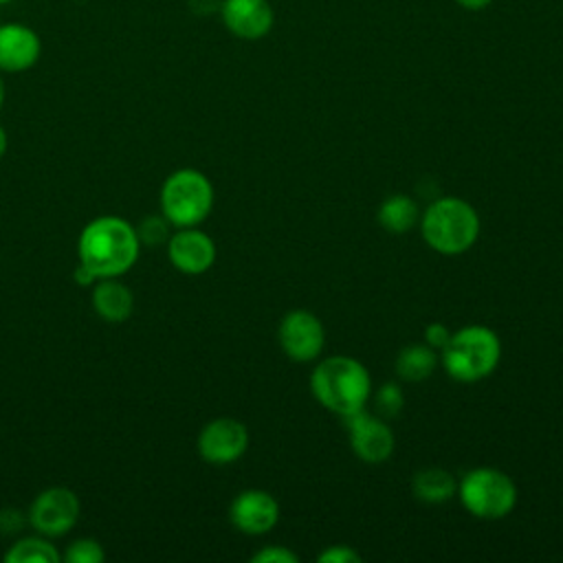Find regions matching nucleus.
I'll list each match as a JSON object with an SVG mask.
<instances>
[{"label": "nucleus", "mask_w": 563, "mask_h": 563, "mask_svg": "<svg viewBox=\"0 0 563 563\" xmlns=\"http://www.w3.org/2000/svg\"><path fill=\"white\" fill-rule=\"evenodd\" d=\"M405 405V394L396 383H385L378 391H376V407L383 416H396L400 413Z\"/></svg>", "instance_id": "4be33fe9"}, {"label": "nucleus", "mask_w": 563, "mask_h": 563, "mask_svg": "<svg viewBox=\"0 0 563 563\" xmlns=\"http://www.w3.org/2000/svg\"><path fill=\"white\" fill-rule=\"evenodd\" d=\"M9 2H13V0H0V7H2V4H9Z\"/></svg>", "instance_id": "c756f323"}, {"label": "nucleus", "mask_w": 563, "mask_h": 563, "mask_svg": "<svg viewBox=\"0 0 563 563\" xmlns=\"http://www.w3.org/2000/svg\"><path fill=\"white\" fill-rule=\"evenodd\" d=\"M92 308L108 323H123L134 310L132 290L119 277H101L92 284Z\"/></svg>", "instance_id": "2eb2a0df"}, {"label": "nucleus", "mask_w": 563, "mask_h": 563, "mask_svg": "<svg viewBox=\"0 0 563 563\" xmlns=\"http://www.w3.org/2000/svg\"><path fill=\"white\" fill-rule=\"evenodd\" d=\"M493 0H457V4H462L464 9H471V11H479L484 7H488Z\"/></svg>", "instance_id": "bb28decb"}, {"label": "nucleus", "mask_w": 563, "mask_h": 563, "mask_svg": "<svg viewBox=\"0 0 563 563\" xmlns=\"http://www.w3.org/2000/svg\"><path fill=\"white\" fill-rule=\"evenodd\" d=\"M279 345L284 354L297 363L314 361L325 345V328L310 310H290L279 321Z\"/></svg>", "instance_id": "6e6552de"}, {"label": "nucleus", "mask_w": 563, "mask_h": 563, "mask_svg": "<svg viewBox=\"0 0 563 563\" xmlns=\"http://www.w3.org/2000/svg\"><path fill=\"white\" fill-rule=\"evenodd\" d=\"M75 282H77L79 286H92L97 279H95V275H90L81 264H77V268H75Z\"/></svg>", "instance_id": "a878e982"}, {"label": "nucleus", "mask_w": 563, "mask_h": 563, "mask_svg": "<svg viewBox=\"0 0 563 563\" xmlns=\"http://www.w3.org/2000/svg\"><path fill=\"white\" fill-rule=\"evenodd\" d=\"M7 563H59L62 552L44 534L22 537L4 552Z\"/></svg>", "instance_id": "6ab92c4d"}, {"label": "nucleus", "mask_w": 563, "mask_h": 563, "mask_svg": "<svg viewBox=\"0 0 563 563\" xmlns=\"http://www.w3.org/2000/svg\"><path fill=\"white\" fill-rule=\"evenodd\" d=\"M40 33L18 20L0 24V73H24L40 62Z\"/></svg>", "instance_id": "ddd939ff"}, {"label": "nucleus", "mask_w": 563, "mask_h": 563, "mask_svg": "<svg viewBox=\"0 0 563 563\" xmlns=\"http://www.w3.org/2000/svg\"><path fill=\"white\" fill-rule=\"evenodd\" d=\"M4 97H7V88H4V79H2V73H0V110L4 106Z\"/></svg>", "instance_id": "c85d7f7f"}, {"label": "nucleus", "mask_w": 563, "mask_h": 563, "mask_svg": "<svg viewBox=\"0 0 563 563\" xmlns=\"http://www.w3.org/2000/svg\"><path fill=\"white\" fill-rule=\"evenodd\" d=\"M79 510L81 504L75 490L66 486H51L31 501L26 521L35 528L37 534L55 539L73 530L79 519Z\"/></svg>", "instance_id": "0eeeda50"}, {"label": "nucleus", "mask_w": 563, "mask_h": 563, "mask_svg": "<svg viewBox=\"0 0 563 563\" xmlns=\"http://www.w3.org/2000/svg\"><path fill=\"white\" fill-rule=\"evenodd\" d=\"M319 563H358L361 554L350 545H330L317 556Z\"/></svg>", "instance_id": "b1692460"}, {"label": "nucleus", "mask_w": 563, "mask_h": 563, "mask_svg": "<svg viewBox=\"0 0 563 563\" xmlns=\"http://www.w3.org/2000/svg\"><path fill=\"white\" fill-rule=\"evenodd\" d=\"M411 490L424 504H442V501H446L455 495L457 484H455V479L449 471L438 468V466H429V468H422L413 475Z\"/></svg>", "instance_id": "a211bd4d"}, {"label": "nucleus", "mask_w": 563, "mask_h": 563, "mask_svg": "<svg viewBox=\"0 0 563 563\" xmlns=\"http://www.w3.org/2000/svg\"><path fill=\"white\" fill-rule=\"evenodd\" d=\"M218 11L227 31L240 40H260L275 22L268 0H220Z\"/></svg>", "instance_id": "4468645a"}, {"label": "nucleus", "mask_w": 563, "mask_h": 563, "mask_svg": "<svg viewBox=\"0 0 563 563\" xmlns=\"http://www.w3.org/2000/svg\"><path fill=\"white\" fill-rule=\"evenodd\" d=\"M310 389L321 407L345 418L365 407L372 394V378L361 361L334 354L312 369Z\"/></svg>", "instance_id": "f03ea898"}, {"label": "nucleus", "mask_w": 563, "mask_h": 563, "mask_svg": "<svg viewBox=\"0 0 563 563\" xmlns=\"http://www.w3.org/2000/svg\"><path fill=\"white\" fill-rule=\"evenodd\" d=\"M136 235L141 246L167 244L172 235V222L163 213H150L136 224Z\"/></svg>", "instance_id": "aec40b11"}, {"label": "nucleus", "mask_w": 563, "mask_h": 563, "mask_svg": "<svg viewBox=\"0 0 563 563\" xmlns=\"http://www.w3.org/2000/svg\"><path fill=\"white\" fill-rule=\"evenodd\" d=\"M141 242L136 227L121 216H99L90 220L77 240L79 264L101 277H121L139 260Z\"/></svg>", "instance_id": "f257e3e1"}, {"label": "nucleus", "mask_w": 563, "mask_h": 563, "mask_svg": "<svg viewBox=\"0 0 563 563\" xmlns=\"http://www.w3.org/2000/svg\"><path fill=\"white\" fill-rule=\"evenodd\" d=\"M196 449L209 464H233L249 449V431L235 418H213L200 429Z\"/></svg>", "instance_id": "9d476101"}, {"label": "nucleus", "mask_w": 563, "mask_h": 563, "mask_svg": "<svg viewBox=\"0 0 563 563\" xmlns=\"http://www.w3.org/2000/svg\"><path fill=\"white\" fill-rule=\"evenodd\" d=\"M341 420L345 422V429L350 433V446L361 462L380 464L391 457L396 438L385 420L367 413L365 409L354 411Z\"/></svg>", "instance_id": "1a4fd4ad"}, {"label": "nucleus", "mask_w": 563, "mask_h": 563, "mask_svg": "<svg viewBox=\"0 0 563 563\" xmlns=\"http://www.w3.org/2000/svg\"><path fill=\"white\" fill-rule=\"evenodd\" d=\"M451 334H453V332H451L444 323L433 321V323H429V325L424 328V343L431 345L435 352H440V350L449 343Z\"/></svg>", "instance_id": "393cba45"}, {"label": "nucleus", "mask_w": 563, "mask_h": 563, "mask_svg": "<svg viewBox=\"0 0 563 563\" xmlns=\"http://www.w3.org/2000/svg\"><path fill=\"white\" fill-rule=\"evenodd\" d=\"M501 358V341L486 325H466L451 334L440 350L446 374L460 383H475L495 372Z\"/></svg>", "instance_id": "20e7f679"}, {"label": "nucleus", "mask_w": 563, "mask_h": 563, "mask_svg": "<svg viewBox=\"0 0 563 563\" xmlns=\"http://www.w3.org/2000/svg\"><path fill=\"white\" fill-rule=\"evenodd\" d=\"M438 352L427 343L405 345L396 356V374L407 383H420L435 369Z\"/></svg>", "instance_id": "dca6fc26"}, {"label": "nucleus", "mask_w": 563, "mask_h": 563, "mask_svg": "<svg viewBox=\"0 0 563 563\" xmlns=\"http://www.w3.org/2000/svg\"><path fill=\"white\" fill-rule=\"evenodd\" d=\"M229 519L235 530L257 537L266 534L275 528L279 519V504L277 499L260 488H249L235 495L229 506Z\"/></svg>", "instance_id": "f8f14e48"}, {"label": "nucleus", "mask_w": 563, "mask_h": 563, "mask_svg": "<svg viewBox=\"0 0 563 563\" xmlns=\"http://www.w3.org/2000/svg\"><path fill=\"white\" fill-rule=\"evenodd\" d=\"M165 246L169 264L185 275H202L216 262V242L196 227H180Z\"/></svg>", "instance_id": "9b49d317"}, {"label": "nucleus", "mask_w": 563, "mask_h": 563, "mask_svg": "<svg viewBox=\"0 0 563 563\" xmlns=\"http://www.w3.org/2000/svg\"><path fill=\"white\" fill-rule=\"evenodd\" d=\"M253 563H297L299 556L284 545H266L253 554Z\"/></svg>", "instance_id": "5701e85b"}, {"label": "nucleus", "mask_w": 563, "mask_h": 563, "mask_svg": "<svg viewBox=\"0 0 563 563\" xmlns=\"http://www.w3.org/2000/svg\"><path fill=\"white\" fill-rule=\"evenodd\" d=\"M158 202L172 227H198L213 209V185L200 169L183 167L163 180Z\"/></svg>", "instance_id": "39448f33"}, {"label": "nucleus", "mask_w": 563, "mask_h": 563, "mask_svg": "<svg viewBox=\"0 0 563 563\" xmlns=\"http://www.w3.org/2000/svg\"><path fill=\"white\" fill-rule=\"evenodd\" d=\"M420 231L427 246L435 253L460 255L475 244L479 235V216L471 202L457 196H444L424 209Z\"/></svg>", "instance_id": "7ed1b4c3"}, {"label": "nucleus", "mask_w": 563, "mask_h": 563, "mask_svg": "<svg viewBox=\"0 0 563 563\" xmlns=\"http://www.w3.org/2000/svg\"><path fill=\"white\" fill-rule=\"evenodd\" d=\"M103 556H106V552L97 539L81 537V539H75L66 548V552L62 554V561H66V563H101Z\"/></svg>", "instance_id": "412c9836"}, {"label": "nucleus", "mask_w": 563, "mask_h": 563, "mask_svg": "<svg viewBox=\"0 0 563 563\" xmlns=\"http://www.w3.org/2000/svg\"><path fill=\"white\" fill-rule=\"evenodd\" d=\"M7 145H9V136H7V130L0 125V158H2L4 152H7Z\"/></svg>", "instance_id": "cd10ccee"}, {"label": "nucleus", "mask_w": 563, "mask_h": 563, "mask_svg": "<svg viewBox=\"0 0 563 563\" xmlns=\"http://www.w3.org/2000/svg\"><path fill=\"white\" fill-rule=\"evenodd\" d=\"M376 218L385 231L400 235L418 222V205L407 194H391L380 202Z\"/></svg>", "instance_id": "f3484780"}, {"label": "nucleus", "mask_w": 563, "mask_h": 563, "mask_svg": "<svg viewBox=\"0 0 563 563\" xmlns=\"http://www.w3.org/2000/svg\"><path fill=\"white\" fill-rule=\"evenodd\" d=\"M462 506L479 519H501L517 504L515 482L499 468L479 466L468 471L457 484Z\"/></svg>", "instance_id": "423d86ee"}]
</instances>
